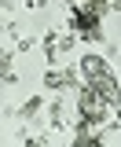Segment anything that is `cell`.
<instances>
[{
    "label": "cell",
    "mask_w": 121,
    "mask_h": 147,
    "mask_svg": "<svg viewBox=\"0 0 121 147\" xmlns=\"http://www.w3.org/2000/svg\"><path fill=\"white\" fill-rule=\"evenodd\" d=\"M103 118H106V99L92 88V85H88V88H81V129L99 125Z\"/></svg>",
    "instance_id": "cell-1"
},
{
    "label": "cell",
    "mask_w": 121,
    "mask_h": 147,
    "mask_svg": "<svg viewBox=\"0 0 121 147\" xmlns=\"http://www.w3.org/2000/svg\"><path fill=\"white\" fill-rule=\"evenodd\" d=\"M73 22H77V33L88 37V40H99V37H103V30H99V11H95V7H88V4L77 7Z\"/></svg>",
    "instance_id": "cell-2"
},
{
    "label": "cell",
    "mask_w": 121,
    "mask_h": 147,
    "mask_svg": "<svg viewBox=\"0 0 121 147\" xmlns=\"http://www.w3.org/2000/svg\"><path fill=\"white\" fill-rule=\"evenodd\" d=\"M81 74H85L88 85H95V81H103L106 74H110V66H106L103 55H85V59H81Z\"/></svg>",
    "instance_id": "cell-3"
},
{
    "label": "cell",
    "mask_w": 121,
    "mask_h": 147,
    "mask_svg": "<svg viewBox=\"0 0 121 147\" xmlns=\"http://www.w3.org/2000/svg\"><path fill=\"white\" fill-rule=\"evenodd\" d=\"M0 81H15V70H11V52L0 48Z\"/></svg>",
    "instance_id": "cell-4"
},
{
    "label": "cell",
    "mask_w": 121,
    "mask_h": 147,
    "mask_svg": "<svg viewBox=\"0 0 121 147\" xmlns=\"http://www.w3.org/2000/svg\"><path fill=\"white\" fill-rule=\"evenodd\" d=\"M18 114H22L26 121H33L37 114H40V99H37V96H33V99H26V103H22V110H18Z\"/></svg>",
    "instance_id": "cell-5"
},
{
    "label": "cell",
    "mask_w": 121,
    "mask_h": 147,
    "mask_svg": "<svg viewBox=\"0 0 121 147\" xmlns=\"http://www.w3.org/2000/svg\"><path fill=\"white\" fill-rule=\"evenodd\" d=\"M26 147H44V140H26Z\"/></svg>",
    "instance_id": "cell-6"
},
{
    "label": "cell",
    "mask_w": 121,
    "mask_h": 147,
    "mask_svg": "<svg viewBox=\"0 0 121 147\" xmlns=\"http://www.w3.org/2000/svg\"><path fill=\"white\" fill-rule=\"evenodd\" d=\"M40 4H44V0H30V7H40Z\"/></svg>",
    "instance_id": "cell-7"
}]
</instances>
